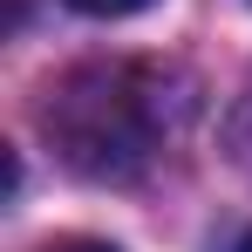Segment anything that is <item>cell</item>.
Instances as JSON below:
<instances>
[{"label":"cell","instance_id":"cell-4","mask_svg":"<svg viewBox=\"0 0 252 252\" xmlns=\"http://www.w3.org/2000/svg\"><path fill=\"white\" fill-rule=\"evenodd\" d=\"M41 252H116V246H102V239H55V246H41Z\"/></svg>","mask_w":252,"mask_h":252},{"label":"cell","instance_id":"cell-3","mask_svg":"<svg viewBox=\"0 0 252 252\" xmlns=\"http://www.w3.org/2000/svg\"><path fill=\"white\" fill-rule=\"evenodd\" d=\"M75 14H95V21H116V14H136V7H150V0H68Z\"/></svg>","mask_w":252,"mask_h":252},{"label":"cell","instance_id":"cell-2","mask_svg":"<svg viewBox=\"0 0 252 252\" xmlns=\"http://www.w3.org/2000/svg\"><path fill=\"white\" fill-rule=\"evenodd\" d=\"M232 157L252 170V89H246V102L232 109Z\"/></svg>","mask_w":252,"mask_h":252},{"label":"cell","instance_id":"cell-5","mask_svg":"<svg viewBox=\"0 0 252 252\" xmlns=\"http://www.w3.org/2000/svg\"><path fill=\"white\" fill-rule=\"evenodd\" d=\"M239 252H252V239H239Z\"/></svg>","mask_w":252,"mask_h":252},{"label":"cell","instance_id":"cell-1","mask_svg":"<svg viewBox=\"0 0 252 252\" xmlns=\"http://www.w3.org/2000/svg\"><path fill=\"white\" fill-rule=\"evenodd\" d=\"M184 82L157 62H82L41 95V136L89 184H129L184 129Z\"/></svg>","mask_w":252,"mask_h":252}]
</instances>
